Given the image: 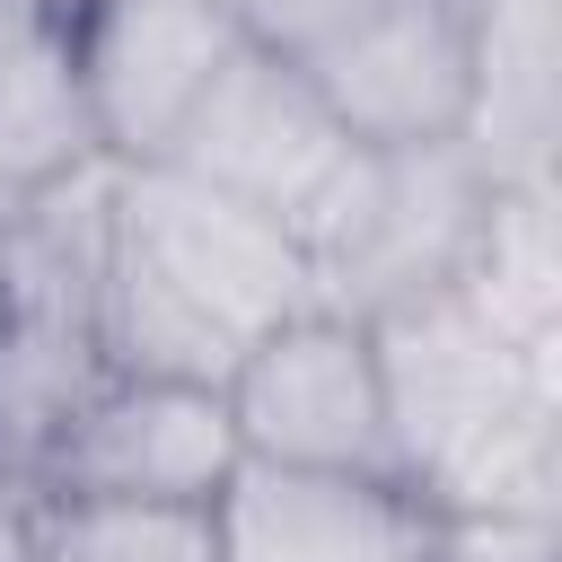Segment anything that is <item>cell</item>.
I'll list each match as a JSON object with an SVG mask.
<instances>
[{
  "label": "cell",
  "instance_id": "obj_5",
  "mask_svg": "<svg viewBox=\"0 0 562 562\" xmlns=\"http://www.w3.org/2000/svg\"><path fill=\"white\" fill-rule=\"evenodd\" d=\"M237 53H246V26L228 18V0H79L70 61H79L97 158L158 167Z\"/></svg>",
  "mask_w": 562,
  "mask_h": 562
},
{
  "label": "cell",
  "instance_id": "obj_12",
  "mask_svg": "<svg viewBox=\"0 0 562 562\" xmlns=\"http://www.w3.org/2000/svg\"><path fill=\"white\" fill-rule=\"evenodd\" d=\"M0 562H220V553L211 509L70 501L26 474H0Z\"/></svg>",
  "mask_w": 562,
  "mask_h": 562
},
{
  "label": "cell",
  "instance_id": "obj_14",
  "mask_svg": "<svg viewBox=\"0 0 562 562\" xmlns=\"http://www.w3.org/2000/svg\"><path fill=\"white\" fill-rule=\"evenodd\" d=\"M439 562H553V518H439Z\"/></svg>",
  "mask_w": 562,
  "mask_h": 562
},
{
  "label": "cell",
  "instance_id": "obj_6",
  "mask_svg": "<svg viewBox=\"0 0 562 562\" xmlns=\"http://www.w3.org/2000/svg\"><path fill=\"white\" fill-rule=\"evenodd\" d=\"M237 422L220 386L184 378H105L70 430L44 448L35 483L70 501H132V509H211L237 474Z\"/></svg>",
  "mask_w": 562,
  "mask_h": 562
},
{
  "label": "cell",
  "instance_id": "obj_9",
  "mask_svg": "<svg viewBox=\"0 0 562 562\" xmlns=\"http://www.w3.org/2000/svg\"><path fill=\"white\" fill-rule=\"evenodd\" d=\"M105 334L79 290L0 272V474L44 465V448L70 430V413L105 386Z\"/></svg>",
  "mask_w": 562,
  "mask_h": 562
},
{
  "label": "cell",
  "instance_id": "obj_2",
  "mask_svg": "<svg viewBox=\"0 0 562 562\" xmlns=\"http://www.w3.org/2000/svg\"><path fill=\"white\" fill-rule=\"evenodd\" d=\"M395 474L439 518H553V351L509 342L457 281L360 316Z\"/></svg>",
  "mask_w": 562,
  "mask_h": 562
},
{
  "label": "cell",
  "instance_id": "obj_3",
  "mask_svg": "<svg viewBox=\"0 0 562 562\" xmlns=\"http://www.w3.org/2000/svg\"><path fill=\"white\" fill-rule=\"evenodd\" d=\"M158 167L263 211L316 263V290L351 255L369 193H378V149L342 132V114L307 88V70H290L255 44L211 79V97L193 105V123L176 132V149Z\"/></svg>",
  "mask_w": 562,
  "mask_h": 562
},
{
  "label": "cell",
  "instance_id": "obj_15",
  "mask_svg": "<svg viewBox=\"0 0 562 562\" xmlns=\"http://www.w3.org/2000/svg\"><path fill=\"white\" fill-rule=\"evenodd\" d=\"M53 9H79V0H53Z\"/></svg>",
  "mask_w": 562,
  "mask_h": 562
},
{
  "label": "cell",
  "instance_id": "obj_1",
  "mask_svg": "<svg viewBox=\"0 0 562 562\" xmlns=\"http://www.w3.org/2000/svg\"><path fill=\"white\" fill-rule=\"evenodd\" d=\"M299 307H325L316 263L263 211L176 167H114V246L97 281L105 369L220 386L237 351Z\"/></svg>",
  "mask_w": 562,
  "mask_h": 562
},
{
  "label": "cell",
  "instance_id": "obj_8",
  "mask_svg": "<svg viewBox=\"0 0 562 562\" xmlns=\"http://www.w3.org/2000/svg\"><path fill=\"white\" fill-rule=\"evenodd\" d=\"M307 88L369 149H422L465 132V18L457 0H378L342 44L307 61Z\"/></svg>",
  "mask_w": 562,
  "mask_h": 562
},
{
  "label": "cell",
  "instance_id": "obj_4",
  "mask_svg": "<svg viewBox=\"0 0 562 562\" xmlns=\"http://www.w3.org/2000/svg\"><path fill=\"white\" fill-rule=\"evenodd\" d=\"M220 404L237 422L246 465H290V474H395V430H386V386L369 325L351 307H299L272 334L237 351L220 378ZM404 483V474H395Z\"/></svg>",
  "mask_w": 562,
  "mask_h": 562
},
{
  "label": "cell",
  "instance_id": "obj_13",
  "mask_svg": "<svg viewBox=\"0 0 562 562\" xmlns=\"http://www.w3.org/2000/svg\"><path fill=\"white\" fill-rule=\"evenodd\" d=\"M369 9L378 0H228V18L246 26V44L272 53V61H290V70H307L325 44H342Z\"/></svg>",
  "mask_w": 562,
  "mask_h": 562
},
{
  "label": "cell",
  "instance_id": "obj_7",
  "mask_svg": "<svg viewBox=\"0 0 562 562\" xmlns=\"http://www.w3.org/2000/svg\"><path fill=\"white\" fill-rule=\"evenodd\" d=\"M220 562H439V509L395 474L237 465L211 501Z\"/></svg>",
  "mask_w": 562,
  "mask_h": 562
},
{
  "label": "cell",
  "instance_id": "obj_11",
  "mask_svg": "<svg viewBox=\"0 0 562 562\" xmlns=\"http://www.w3.org/2000/svg\"><path fill=\"white\" fill-rule=\"evenodd\" d=\"M79 167H97V132L70 61V9L0 0V202H26Z\"/></svg>",
  "mask_w": 562,
  "mask_h": 562
},
{
  "label": "cell",
  "instance_id": "obj_10",
  "mask_svg": "<svg viewBox=\"0 0 562 562\" xmlns=\"http://www.w3.org/2000/svg\"><path fill=\"white\" fill-rule=\"evenodd\" d=\"M465 149L492 184H553V0H457Z\"/></svg>",
  "mask_w": 562,
  "mask_h": 562
}]
</instances>
